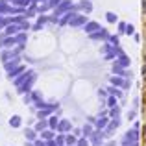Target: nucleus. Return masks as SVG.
Instances as JSON below:
<instances>
[{
  "mask_svg": "<svg viewBox=\"0 0 146 146\" xmlns=\"http://www.w3.org/2000/svg\"><path fill=\"white\" fill-rule=\"evenodd\" d=\"M83 22H85V17H78V19L72 21V26H80V24H83Z\"/></svg>",
  "mask_w": 146,
  "mask_h": 146,
  "instance_id": "nucleus-1",
  "label": "nucleus"
},
{
  "mask_svg": "<svg viewBox=\"0 0 146 146\" xmlns=\"http://www.w3.org/2000/svg\"><path fill=\"white\" fill-rule=\"evenodd\" d=\"M107 21H109V22H115V21H117L115 13H107Z\"/></svg>",
  "mask_w": 146,
  "mask_h": 146,
  "instance_id": "nucleus-2",
  "label": "nucleus"
},
{
  "mask_svg": "<svg viewBox=\"0 0 146 146\" xmlns=\"http://www.w3.org/2000/svg\"><path fill=\"white\" fill-rule=\"evenodd\" d=\"M96 28H98L96 24H89V26H87V32H91V30H96Z\"/></svg>",
  "mask_w": 146,
  "mask_h": 146,
  "instance_id": "nucleus-3",
  "label": "nucleus"
},
{
  "mask_svg": "<svg viewBox=\"0 0 146 146\" xmlns=\"http://www.w3.org/2000/svg\"><path fill=\"white\" fill-rule=\"evenodd\" d=\"M144 7H146V0H143V9H144Z\"/></svg>",
  "mask_w": 146,
  "mask_h": 146,
  "instance_id": "nucleus-4",
  "label": "nucleus"
}]
</instances>
